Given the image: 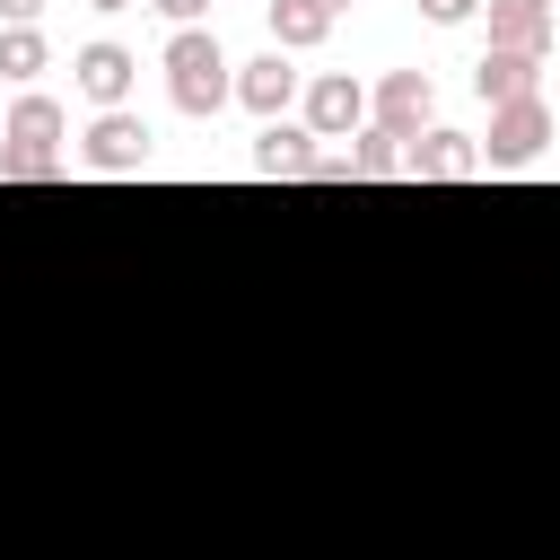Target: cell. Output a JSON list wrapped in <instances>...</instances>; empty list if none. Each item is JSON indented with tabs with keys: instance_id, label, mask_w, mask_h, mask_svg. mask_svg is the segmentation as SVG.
<instances>
[{
	"instance_id": "cell-8",
	"label": "cell",
	"mask_w": 560,
	"mask_h": 560,
	"mask_svg": "<svg viewBox=\"0 0 560 560\" xmlns=\"http://www.w3.org/2000/svg\"><path fill=\"white\" fill-rule=\"evenodd\" d=\"M306 96V79L289 70V52H262V61H245L236 70V105L245 114H262V122H289V105Z\"/></svg>"
},
{
	"instance_id": "cell-7",
	"label": "cell",
	"mask_w": 560,
	"mask_h": 560,
	"mask_svg": "<svg viewBox=\"0 0 560 560\" xmlns=\"http://www.w3.org/2000/svg\"><path fill=\"white\" fill-rule=\"evenodd\" d=\"M481 26H490V44L499 52H551V35H560V18H551V0H481Z\"/></svg>"
},
{
	"instance_id": "cell-16",
	"label": "cell",
	"mask_w": 560,
	"mask_h": 560,
	"mask_svg": "<svg viewBox=\"0 0 560 560\" xmlns=\"http://www.w3.org/2000/svg\"><path fill=\"white\" fill-rule=\"evenodd\" d=\"M0 184H61V158H44V149H9V140H0Z\"/></svg>"
},
{
	"instance_id": "cell-5",
	"label": "cell",
	"mask_w": 560,
	"mask_h": 560,
	"mask_svg": "<svg viewBox=\"0 0 560 560\" xmlns=\"http://www.w3.org/2000/svg\"><path fill=\"white\" fill-rule=\"evenodd\" d=\"M79 166H88V175H140V166H149V122H140L131 105L96 114V122L79 131Z\"/></svg>"
},
{
	"instance_id": "cell-2",
	"label": "cell",
	"mask_w": 560,
	"mask_h": 560,
	"mask_svg": "<svg viewBox=\"0 0 560 560\" xmlns=\"http://www.w3.org/2000/svg\"><path fill=\"white\" fill-rule=\"evenodd\" d=\"M438 122V88H429V70H385L376 88H368V131H385V140H420Z\"/></svg>"
},
{
	"instance_id": "cell-22",
	"label": "cell",
	"mask_w": 560,
	"mask_h": 560,
	"mask_svg": "<svg viewBox=\"0 0 560 560\" xmlns=\"http://www.w3.org/2000/svg\"><path fill=\"white\" fill-rule=\"evenodd\" d=\"M315 9H332V18H341V9H350V0H315Z\"/></svg>"
},
{
	"instance_id": "cell-23",
	"label": "cell",
	"mask_w": 560,
	"mask_h": 560,
	"mask_svg": "<svg viewBox=\"0 0 560 560\" xmlns=\"http://www.w3.org/2000/svg\"><path fill=\"white\" fill-rule=\"evenodd\" d=\"M0 122H9V114H0Z\"/></svg>"
},
{
	"instance_id": "cell-10",
	"label": "cell",
	"mask_w": 560,
	"mask_h": 560,
	"mask_svg": "<svg viewBox=\"0 0 560 560\" xmlns=\"http://www.w3.org/2000/svg\"><path fill=\"white\" fill-rule=\"evenodd\" d=\"M61 131H70V114H61V96H44V88H26V96L9 105V122H0V140H9V149H44V158H61V149H70Z\"/></svg>"
},
{
	"instance_id": "cell-19",
	"label": "cell",
	"mask_w": 560,
	"mask_h": 560,
	"mask_svg": "<svg viewBox=\"0 0 560 560\" xmlns=\"http://www.w3.org/2000/svg\"><path fill=\"white\" fill-rule=\"evenodd\" d=\"M306 184H350V158H332V149H315V166H306Z\"/></svg>"
},
{
	"instance_id": "cell-9",
	"label": "cell",
	"mask_w": 560,
	"mask_h": 560,
	"mask_svg": "<svg viewBox=\"0 0 560 560\" xmlns=\"http://www.w3.org/2000/svg\"><path fill=\"white\" fill-rule=\"evenodd\" d=\"M70 79H79V96H88L96 114H114V105L131 96V79H140V61H131L122 44H79V61H70Z\"/></svg>"
},
{
	"instance_id": "cell-18",
	"label": "cell",
	"mask_w": 560,
	"mask_h": 560,
	"mask_svg": "<svg viewBox=\"0 0 560 560\" xmlns=\"http://www.w3.org/2000/svg\"><path fill=\"white\" fill-rule=\"evenodd\" d=\"M149 9H158V18L184 35V26H201V9H210V0H149Z\"/></svg>"
},
{
	"instance_id": "cell-17",
	"label": "cell",
	"mask_w": 560,
	"mask_h": 560,
	"mask_svg": "<svg viewBox=\"0 0 560 560\" xmlns=\"http://www.w3.org/2000/svg\"><path fill=\"white\" fill-rule=\"evenodd\" d=\"M420 18L429 26H464V18H481V0H420Z\"/></svg>"
},
{
	"instance_id": "cell-1",
	"label": "cell",
	"mask_w": 560,
	"mask_h": 560,
	"mask_svg": "<svg viewBox=\"0 0 560 560\" xmlns=\"http://www.w3.org/2000/svg\"><path fill=\"white\" fill-rule=\"evenodd\" d=\"M166 96H175V114H192V122H210V114L236 96V61L219 52L210 26H184V35L166 44Z\"/></svg>"
},
{
	"instance_id": "cell-11",
	"label": "cell",
	"mask_w": 560,
	"mask_h": 560,
	"mask_svg": "<svg viewBox=\"0 0 560 560\" xmlns=\"http://www.w3.org/2000/svg\"><path fill=\"white\" fill-rule=\"evenodd\" d=\"M472 88H481V105L542 96V61H534V52H499V44H481V61H472Z\"/></svg>"
},
{
	"instance_id": "cell-6",
	"label": "cell",
	"mask_w": 560,
	"mask_h": 560,
	"mask_svg": "<svg viewBox=\"0 0 560 560\" xmlns=\"http://www.w3.org/2000/svg\"><path fill=\"white\" fill-rule=\"evenodd\" d=\"M402 175H420V184H472V175H481V140H472V131L429 122V131L402 149Z\"/></svg>"
},
{
	"instance_id": "cell-14",
	"label": "cell",
	"mask_w": 560,
	"mask_h": 560,
	"mask_svg": "<svg viewBox=\"0 0 560 560\" xmlns=\"http://www.w3.org/2000/svg\"><path fill=\"white\" fill-rule=\"evenodd\" d=\"M44 61H52L44 26H0V79H9V88H35V79H44Z\"/></svg>"
},
{
	"instance_id": "cell-13",
	"label": "cell",
	"mask_w": 560,
	"mask_h": 560,
	"mask_svg": "<svg viewBox=\"0 0 560 560\" xmlns=\"http://www.w3.org/2000/svg\"><path fill=\"white\" fill-rule=\"evenodd\" d=\"M332 35V9L315 0H271V52H315Z\"/></svg>"
},
{
	"instance_id": "cell-3",
	"label": "cell",
	"mask_w": 560,
	"mask_h": 560,
	"mask_svg": "<svg viewBox=\"0 0 560 560\" xmlns=\"http://www.w3.org/2000/svg\"><path fill=\"white\" fill-rule=\"evenodd\" d=\"M551 149V105L542 96H516V105H490V131H481V166H534Z\"/></svg>"
},
{
	"instance_id": "cell-21",
	"label": "cell",
	"mask_w": 560,
	"mask_h": 560,
	"mask_svg": "<svg viewBox=\"0 0 560 560\" xmlns=\"http://www.w3.org/2000/svg\"><path fill=\"white\" fill-rule=\"evenodd\" d=\"M88 9H140V0H88Z\"/></svg>"
},
{
	"instance_id": "cell-4",
	"label": "cell",
	"mask_w": 560,
	"mask_h": 560,
	"mask_svg": "<svg viewBox=\"0 0 560 560\" xmlns=\"http://www.w3.org/2000/svg\"><path fill=\"white\" fill-rule=\"evenodd\" d=\"M298 122H306L315 140H359V131H368V88H359L350 70H315L306 96H298Z\"/></svg>"
},
{
	"instance_id": "cell-12",
	"label": "cell",
	"mask_w": 560,
	"mask_h": 560,
	"mask_svg": "<svg viewBox=\"0 0 560 560\" xmlns=\"http://www.w3.org/2000/svg\"><path fill=\"white\" fill-rule=\"evenodd\" d=\"M306 166H315V131H306V122H262V140H254V175L306 184Z\"/></svg>"
},
{
	"instance_id": "cell-15",
	"label": "cell",
	"mask_w": 560,
	"mask_h": 560,
	"mask_svg": "<svg viewBox=\"0 0 560 560\" xmlns=\"http://www.w3.org/2000/svg\"><path fill=\"white\" fill-rule=\"evenodd\" d=\"M385 175H402V140L359 131V140H350V184H385Z\"/></svg>"
},
{
	"instance_id": "cell-20",
	"label": "cell",
	"mask_w": 560,
	"mask_h": 560,
	"mask_svg": "<svg viewBox=\"0 0 560 560\" xmlns=\"http://www.w3.org/2000/svg\"><path fill=\"white\" fill-rule=\"evenodd\" d=\"M44 18V0H0V26H35Z\"/></svg>"
}]
</instances>
